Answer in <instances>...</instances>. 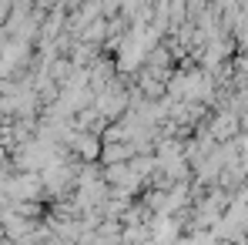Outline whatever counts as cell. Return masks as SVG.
<instances>
[{"label":"cell","mask_w":248,"mask_h":245,"mask_svg":"<svg viewBox=\"0 0 248 245\" xmlns=\"http://www.w3.org/2000/svg\"><path fill=\"white\" fill-rule=\"evenodd\" d=\"M78 148H81L87 158H94V155H97V141H91V138H81V141H78Z\"/></svg>","instance_id":"cell-1"}]
</instances>
